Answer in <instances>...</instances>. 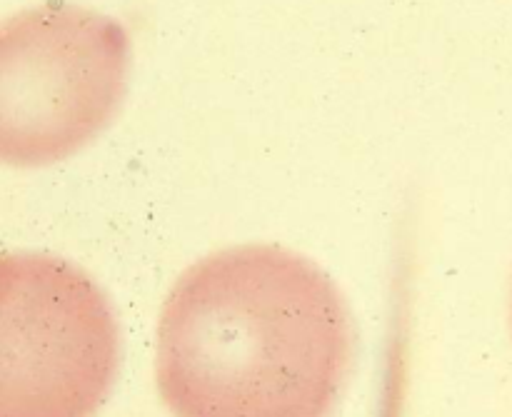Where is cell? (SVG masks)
Listing matches in <instances>:
<instances>
[{"label":"cell","instance_id":"cell-2","mask_svg":"<svg viewBox=\"0 0 512 417\" xmlns=\"http://www.w3.org/2000/svg\"><path fill=\"white\" fill-rule=\"evenodd\" d=\"M130 38L108 15L73 3L20 10L0 30V158L53 165L88 145L120 110Z\"/></svg>","mask_w":512,"mask_h":417},{"label":"cell","instance_id":"cell-3","mask_svg":"<svg viewBox=\"0 0 512 417\" xmlns=\"http://www.w3.org/2000/svg\"><path fill=\"white\" fill-rule=\"evenodd\" d=\"M118 368V323L83 270L38 253L3 260L0 417H93Z\"/></svg>","mask_w":512,"mask_h":417},{"label":"cell","instance_id":"cell-4","mask_svg":"<svg viewBox=\"0 0 512 417\" xmlns=\"http://www.w3.org/2000/svg\"><path fill=\"white\" fill-rule=\"evenodd\" d=\"M510 325H512V295H510Z\"/></svg>","mask_w":512,"mask_h":417},{"label":"cell","instance_id":"cell-1","mask_svg":"<svg viewBox=\"0 0 512 417\" xmlns=\"http://www.w3.org/2000/svg\"><path fill=\"white\" fill-rule=\"evenodd\" d=\"M353 355L333 280L278 245L208 255L165 298L155 383L175 417H328Z\"/></svg>","mask_w":512,"mask_h":417}]
</instances>
